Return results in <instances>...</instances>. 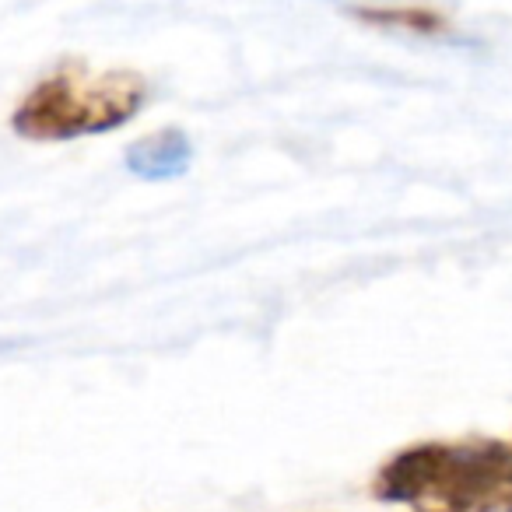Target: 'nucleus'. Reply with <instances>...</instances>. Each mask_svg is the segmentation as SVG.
Returning a JSON list of instances; mask_svg holds the SVG:
<instances>
[{
    "instance_id": "nucleus-1",
    "label": "nucleus",
    "mask_w": 512,
    "mask_h": 512,
    "mask_svg": "<svg viewBox=\"0 0 512 512\" xmlns=\"http://www.w3.org/2000/svg\"><path fill=\"white\" fill-rule=\"evenodd\" d=\"M372 495L411 512H512V446L421 442L379 467Z\"/></svg>"
},
{
    "instance_id": "nucleus-2",
    "label": "nucleus",
    "mask_w": 512,
    "mask_h": 512,
    "mask_svg": "<svg viewBox=\"0 0 512 512\" xmlns=\"http://www.w3.org/2000/svg\"><path fill=\"white\" fill-rule=\"evenodd\" d=\"M144 78L130 71L85 74L78 64L60 67L18 102L11 127L29 141H74L85 134H106L130 123L141 109Z\"/></svg>"
},
{
    "instance_id": "nucleus-3",
    "label": "nucleus",
    "mask_w": 512,
    "mask_h": 512,
    "mask_svg": "<svg viewBox=\"0 0 512 512\" xmlns=\"http://www.w3.org/2000/svg\"><path fill=\"white\" fill-rule=\"evenodd\" d=\"M193 162V144L183 130H155V134L134 141L123 151V165L127 172H134L137 179H148V183H165V179H176L190 169Z\"/></svg>"
}]
</instances>
